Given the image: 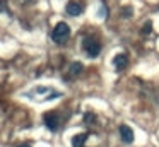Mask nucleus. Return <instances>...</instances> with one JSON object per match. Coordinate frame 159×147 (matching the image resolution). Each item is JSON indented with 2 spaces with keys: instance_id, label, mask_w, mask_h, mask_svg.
<instances>
[{
  "instance_id": "nucleus-1",
  "label": "nucleus",
  "mask_w": 159,
  "mask_h": 147,
  "mask_svg": "<svg viewBox=\"0 0 159 147\" xmlns=\"http://www.w3.org/2000/svg\"><path fill=\"white\" fill-rule=\"evenodd\" d=\"M69 36H70V27L67 22H58L55 26V29H53V33H52V39L58 44L65 43V41L69 39Z\"/></svg>"
},
{
  "instance_id": "nucleus-2",
  "label": "nucleus",
  "mask_w": 159,
  "mask_h": 147,
  "mask_svg": "<svg viewBox=\"0 0 159 147\" xmlns=\"http://www.w3.org/2000/svg\"><path fill=\"white\" fill-rule=\"evenodd\" d=\"M82 50L86 51L87 57L94 58V57H98L99 51H101V43L98 39H94V38H86V39L82 41Z\"/></svg>"
},
{
  "instance_id": "nucleus-3",
  "label": "nucleus",
  "mask_w": 159,
  "mask_h": 147,
  "mask_svg": "<svg viewBox=\"0 0 159 147\" xmlns=\"http://www.w3.org/2000/svg\"><path fill=\"white\" fill-rule=\"evenodd\" d=\"M43 120H45V125L48 126V130H52V132H57L60 128V118L57 113H53V111L46 113Z\"/></svg>"
},
{
  "instance_id": "nucleus-4",
  "label": "nucleus",
  "mask_w": 159,
  "mask_h": 147,
  "mask_svg": "<svg viewBox=\"0 0 159 147\" xmlns=\"http://www.w3.org/2000/svg\"><path fill=\"white\" fill-rule=\"evenodd\" d=\"M82 10H84V5L79 2V0H70V2L65 5V12L69 14V16H72V17L80 16Z\"/></svg>"
},
{
  "instance_id": "nucleus-5",
  "label": "nucleus",
  "mask_w": 159,
  "mask_h": 147,
  "mask_svg": "<svg viewBox=\"0 0 159 147\" xmlns=\"http://www.w3.org/2000/svg\"><path fill=\"white\" fill-rule=\"evenodd\" d=\"M120 137L125 144H132L134 142V130L128 125H121L120 126Z\"/></svg>"
},
{
  "instance_id": "nucleus-6",
  "label": "nucleus",
  "mask_w": 159,
  "mask_h": 147,
  "mask_svg": "<svg viewBox=\"0 0 159 147\" xmlns=\"http://www.w3.org/2000/svg\"><path fill=\"white\" fill-rule=\"evenodd\" d=\"M87 133H77L72 137V145L74 147H84V144L87 142Z\"/></svg>"
},
{
  "instance_id": "nucleus-7",
  "label": "nucleus",
  "mask_w": 159,
  "mask_h": 147,
  "mask_svg": "<svg viewBox=\"0 0 159 147\" xmlns=\"http://www.w3.org/2000/svg\"><path fill=\"white\" fill-rule=\"evenodd\" d=\"M113 63H115V67H116V70H121V68L127 65V55H125V53H118L116 57L113 58Z\"/></svg>"
},
{
  "instance_id": "nucleus-8",
  "label": "nucleus",
  "mask_w": 159,
  "mask_h": 147,
  "mask_svg": "<svg viewBox=\"0 0 159 147\" xmlns=\"http://www.w3.org/2000/svg\"><path fill=\"white\" fill-rule=\"evenodd\" d=\"M82 63H80V62H72V63H70V67H69V72H70V75H72V77H77V75L79 74H82Z\"/></svg>"
},
{
  "instance_id": "nucleus-9",
  "label": "nucleus",
  "mask_w": 159,
  "mask_h": 147,
  "mask_svg": "<svg viewBox=\"0 0 159 147\" xmlns=\"http://www.w3.org/2000/svg\"><path fill=\"white\" fill-rule=\"evenodd\" d=\"M84 122H86L87 125H93V123H96V116H94L93 113H86V115H84Z\"/></svg>"
},
{
  "instance_id": "nucleus-10",
  "label": "nucleus",
  "mask_w": 159,
  "mask_h": 147,
  "mask_svg": "<svg viewBox=\"0 0 159 147\" xmlns=\"http://www.w3.org/2000/svg\"><path fill=\"white\" fill-rule=\"evenodd\" d=\"M149 33H152V22H151V21L145 22L144 27H142V34H149Z\"/></svg>"
},
{
  "instance_id": "nucleus-11",
  "label": "nucleus",
  "mask_w": 159,
  "mask_h": 147,
  "mask_svg": "<svg viewBox=\"0 0 159 147\" xmlns=\"http://www.w3.org/2000/svg\"><path fill=\"white\" fill-rule=\"evenodd\" d=\"M121 17H132V7H123L121 9Z\"/></svg>"
},
{
  "instance_id": "nucleus-12",
  "label": "nucleus",
  "mask_w": 159,
  "mask_h": 147,
  "mask_svg": "<svg viewBox=\"0 0 159 147\" xmlns=\"http://www.w3.org/2000/svg\"><path fill=\"white\" fill-rule=\"evenodd\" d=\"M2 10L7 14V0H2Z\"/></svg>"
},
{
  "instance_id": "nucleus-13",
  "label": "nucleus",
  "mask_w": 159,
  "mask_h": 147,
  "mask_svg": "<svg viewBox=\"0 0 159 147\" xmlns=\"http://www.w3.org/2000/svg\"><path fill=\"white\" fill-rule=\"evenodd\" d=\"M19 147H31V145H28V144H22V145H19Z\"/></svg>"
}]
</instances>
